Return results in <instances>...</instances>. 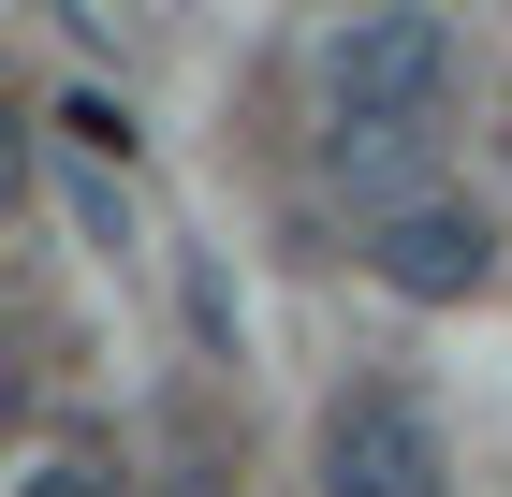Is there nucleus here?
<instances>
[{"label":"nucleus","instance_id":"5","mask_svg":"<svg viewBox=\"0 0 512 497\" xmlns=\"http://www.w3.org/2000/svg\"><path fill=\"white\" fill-rule=\"evenodd\" d=\"M15 497H118V468H88V454H44Z\"/></svg>","mask_w":512,"mask_h":497},{"label":"nucleus","instance_id":"1","mask_svg":"<svg viewBox=\"0 0 512 497\" xmlns=\"http://www.w3.org/2000/svg\"><path fill=\"white\" fill-rule=\"evenodd\" d=\"M439 103H454V30L425 0H366L322 44V117H439Z\"/></svg>","mask_w":512,"mask_h":497},{"label":"nucleus","instance_id":"4","mask_svg":"<svg viewBox=\"0 0 512 497\" xmlns=\"http://www.w3.org/2000/svg\"><path fill=\"white\" fill-rule=\"evenodd\" d=\"M425 147H439V117H337V132H322V161H337V191H352L366 220H381V205H410Z\"/></svg>","mask_w":512,"mask_h":497},{"label":"nucleus","instance_id":"2","mask_svg":"<svg viewBox=\"0 0 512 497\" xmlns=\"http://www.w3.org/2000/svg\"><path fill=\"white\" fill-rule=\"evenodd\" d=\"M439 483H454V439H439L425 395L366 381L322 410V497H439Z\"/></svg>","mask_w":512,"mask_h":497},{"label":"nucleus","instance_id":"3","mask_svg":"<svg viewBox=\"0 0 512 497\" xmlns=\"http://www.w3.org/2000/svg\"><path fill=\"white\" fill-rule=\"evenodd\" d=\"M366 278H381L395 307H469L483 278H498V220L454 205V191H410V205L366 220Z\"/></svg>","mask_w":512,"mask_h":497}]
</instances>
